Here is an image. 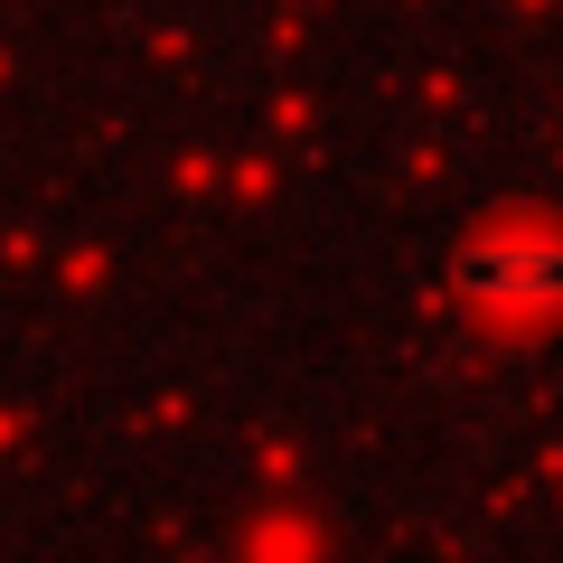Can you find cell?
<instances>
[{"instance_id": "cell-1", "label": "cell", "mask_w": 563, "mask_h": 563, "mask_svg": "<svg viewBox=\"0 0 563 563\" xmlns=\"http://www.w3.org/2000/svg\"><path fill=\"white\" fill-rule=\"evenodd\" d=\"M479 282H498V291H517V301H554L563 291V244H507L498 263H470Z\"/></svg>"}]
</instances>
